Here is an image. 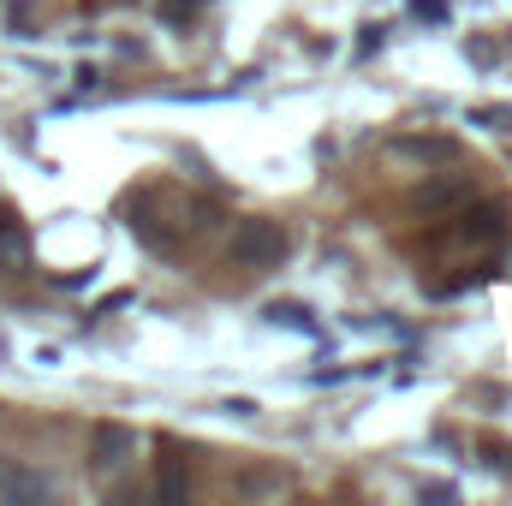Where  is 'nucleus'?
Instances as JSON below:
<instances>
[{"instance_id":"nucleus-5","label":"nucleus","mask_w":512,"mask_h":506,"mask_svg":"<svg viewBox=\"0 0 512 506\" xmlns=\"http://www.w3.org/2000/svg\"><path fill=\"white\" fill-rule=\"evenodd\" d=\"M185 489H191L185 459H179V453H167V465H161V501H185Z\"/></svg>"},{"instance_id":"nucleus-6","label":"nucleus","mask_w":512,"mask_h":506,"mask_svg":"<svg viewBox=\"0 0 512 506\" xmlns=\"http://www.w3.org/2000/svg\"><path fill=\"white\" fill-rule=\"evenodd\" d=\"M262 316H268L274 328L286 322V328H298V334H316V322H310V310H304V304H268Z\"/></svg>"},{"instance_id":"nucleus-11","label":"nucleus","mask_w":512,"mask_h":506,"mask_svg":"<svg viewBox=\"0 0 512 506\" xmlns=\"http://www.w3.org/2000/svg\"><path fill=\"white\" fill-rule=\"evenodd\" d=\"M417 12L423 18H447V0H417Z\"/></svg>"},{"instance_id":"nucleus-2","label":"nucleus","mask_w":512,"mask_h":506,"mask_svg":"<svg viewBox=\"0 0 512 506\" xmlns=\"http://www.w3.org/2000/svg\"><path fill=\"white\" fill-rule=\"evenodd\" d=\"M137 447H143V441H137V429H126V423H102V429H96V453H90V459H96V471H102V477H120L131 459H137Z\"/></svg>"},{"instance_id":"nucleus-7","label":"nucleus","mask_w":512,"mask_h":506,"mask_svg":"<svg viewBox=\"0 0 512 506\" xmlns=\"http://www.w3.org/2000/svg\"><path fill=\"white\" fill-rule=\"evenodd\" d=\"M18 256H24V227L0 209V262H18Z\"/></svg>"},{"instance_id":"nucleus-9","label":"nucleus","mask_w":512,"mask_h":506,"mask_svg":"<svg viewBox=\"0 0 512 506\" xmlns=\"http://www.w3.org/2000/svg\"><path fill=\"white\" fill-rule=\"evenodd\" d=\"M245 495H286V477L280 471H256V477H245Z\"/></svg>"},{"instance_id":"nucleus-10","label":"nucleus","mask_w":512,"mask_h":506,"mask_svg":"<svg viewBox=\"0 0 512 506\" xmlns=\"http://www.w3.org/2000/svg\"><path fill=\"white\" fill-rule=\"evenodd\" d=\"M221 411H233V417H256V399H227Z\"/></svg>"},{"instance_id":"nucleus-4","label":"nucleus","mask_w":512,"mask_h":506,"mask_svg":"<svg viewBox=\"0 0 512 506\" xmlns=\"http://www.w3.org/2000/svg\"><path fill=\"white\" fill-rule=\"evenodd\" d=\"M0 495H12V501H48L54 483L36 477V471H12V465H0Z\"/></svg>"},{"instance_id":"nucleus-1","label":"nucleus","mask_w":512,"mask_h":506,"mask_svg":"<svg viewBox=\"0 0 512 506\" xmlns=\"http://www.w3.org/2000/svg\"><path fill=\"white\" fill-rule=\"evenodd\" d=\"M286 251H292V239L274 221H239L233 227V262H245V268H280Z\"/></svg>"},{"instance_id":"nucleus-3","label":"nucleus","mask_w":512,"mask_h":506,"mask_svg":"<svg viewBox=\"0 0 512 506\" xmlns=\"http://www.w3.org/2000/svg\"><path fill=\"white\" fill-rule=\"evenodd\" d=\"M501 221H507V209H501V203H483L477 215H465L459 239H465V245H495V239H501Z\"/></svg>"},{"instance_id":"nucleus-8","label":"nucleus","mask_w":512,"mask_h":506,"mask_svg":"<svg viewBox=\"0 0 512 506\" xmlns=\"http://www.w3.org/2000/svg\"><path fill=\"white\" fill-rule=\"evenodd\" d=\"M459 191H465L459 179H435V185H423V191H417V203H423V209H441V203H453Z\"/></svg>"}]
</instances>
